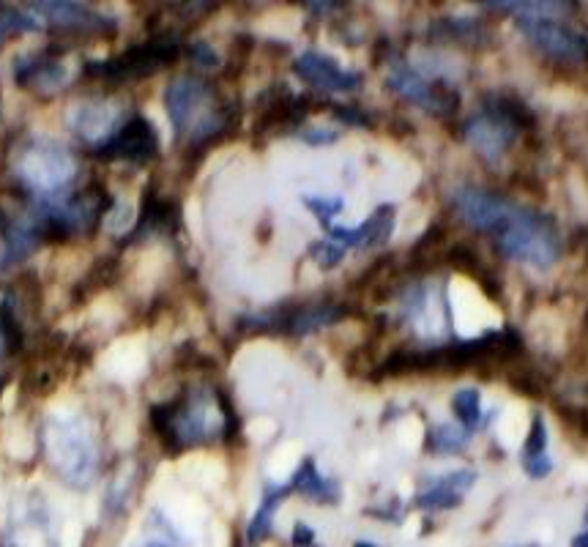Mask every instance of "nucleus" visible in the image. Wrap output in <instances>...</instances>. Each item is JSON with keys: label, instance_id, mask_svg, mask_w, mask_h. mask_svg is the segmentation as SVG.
I'll return each mask as SVG.
<instances>
[{"label": "nucleus", "instance_id": "nucleus-33", "mask_svg": "<svg viewBox=\"0 0 588 547\" xmlns=\"http://www.w3.org/2000/svg\"><path fill=\"white\" fill-rule=\"evenodd\" d=\"M159 531H162V537H156V539H148L145 545L140 547H176V531L173 528H167V523L162 520V526H159Z\"/></svg>", "mask_w": 588, "mask_h": 547}, {"label": "nucleus", "instance_id": "nucleus-4", "mask_svg": "<svg viewBox=\"0 0 588 547\" xmlns=\"http://www.w3.org/2000/svg\"><path fill=\"white\" fill-rule=\"evenodd\" d=\"M165 107L173 129L192 143H206L225 132L227 113L214 85L195 74H181L165 91Z\"/></svg>", "mask_w": 588, "mask_h": 547}, {"label": "nucleus", "instance_id": "nucleus-36", "mask_svg": "<svg viewBox=\"0 0 588 547\" xmlns=\"http://www.w3.org/2000/svg\"><path fill=\"white\" fill-rule=\"evenodd\" d=\"M353 547H378V545H372V542H356Z\"/></svg>", "mask_w": 588, "mask_h": 547}, {"label": "nucleus", "instance_id": "nucleus-15", "mask_svg": "<svg viewBox=\"0 0 588 547\" xmlns=\"http://www.w3.org/2000/svg\"><path fill=\"white\" fill-rule=\"evenodd\" d=\"M394 230V208L381 206L372 211L370 217L364 219V225L359 228H334L329 238H334L340 247L345 249H370L383 244L386 238L392 236Z\"/></svg>", "mask_w": 588, "mask_h": 547}, {"label": "nucleus", "instance_id": "nucleus-23", "mask_svg": "<svg viewBox=\"0 0 588 547\" xmlns=\"http://www.w3.org/2000/svg\"><path fill=\"white\" fill-rule=\"evenodd\" d=\"M468 441H471V433L465 430L463 424H435L433 430L427 433L424 446L433 455H457L468 446Z\"/></svg>", "mask_w": 588, "mask_h": 547}, {"label": "nucleus", "instance_id": "nucleus-16", "mask_svg": "<svg viewBox=\"0 0 588 547\" xmlns=\"http://www.w3.org/2000/svg\"><path fill=\"white\" fill-rule=\"evenodd\" d=\"M474 482L476 471H468V468L430 479V485L416 496V506H422V509H452V506H460L465 493L474 487Z\"/></svg>", "mask_w": 588, "mask_h": 547}, {"label": "nucleus", "instance_id": "nucleus-37", "mask_svg": "<svg viewBox=\"0 0 588 547\" xmlns=\"http://www.w3.org/2000/svg\"><path fill=\"white\" fill-rule=\"evenodd\" d=\"M523 547H539V545H523Z\"/></svg>", "mask_w": 588, "mask_h": 547}, {"label": "nucleus", "instance_id": "nucleus-12", "mask_svg": "<svg viewBox=\"0 0 588 547\" xmlns=\"http://www.w3.org/2000/svg\"><path fill=\"white\" fill-rule=\"evenodd\" d=\"M386 83L397 96H403L405 102L416 104L422 110H430V113H446L457 102V99H449V91H441L430 80H424L411 63H394V66H389Z\"/></svg>", "mask_w": 588, "mask_h": 547}, {"label": "nucleus", "instance_id": "nucleus-29", "mask_svg": "<svg viewBox=\"0 0 588 547\" xmlns=\"http://www.w3.org/2000/svg\"><path fill=\"white\" fill-rule=\"evenodd\" d=\"M299 137L310 145H331L340 140V132L334 126H307V129H301Z\"/></svg>", "mask_w": 588, "mask_h": 547}, {"label": "nucleus", "instance_id": "nucleus-2", "mask_svg": "<svg viewBox=\"0 0 588 547\" xmlns=\"http://www.w3.org/2000/svg\"><path fill=\"white\" fill-rule=\"evenodd\" d=\"M42 449L52 471L66 485L83 490L96 479L99 471V446L91 433V424L74 413H55L42 424Z\"/></svg>", "mask_w": 588, "mask_h": 547}, {"label": "nucleus", "instance_id": "nucleus-14", "mask_svg": "<svg viewBox=\"0 0 588 547\" xmlns=\"http://www.w3.org/2000/svg\"><path fill=\"white\" fill-rule=\"evenodd\" d=\"M31 14L44 17V20L63 25V28H80V31H113L115 22L107 14H99L96 9H88L83 3L61 0V3H36L31 6Z\"/></svg>", "mask_w": 588, "mask_h": 547}, {"label": "nucleus", "instance_id": "nucleus-24", "mask_svg": "<svg viewBox=\"0 0 588 547\" xmlns=\"http://www.w3.org/2000/svg\"><path fill=\"white\" fill-rule=\"evenodd\" d=\"M452 411L457 416V422L463 424L468 433H474L476 427L482 424V394L476 389H460L452 397Z\"/></svg>", "mask_w": 588, "mask_h": 547}, {"label": "nucleus", "instance_id": "nucleus-28", "mask_svg": "<svg viewBox=\"0 0 588 547\" xmlns=\"http://www.w3.org/2000/svg\"><path fill=\"white\" fill-rule=\"evenodd\" d=\"M547 455V427L542 416H534L531 422V433H528L526 449H523V457H539Z\"/></svg>", "mask_w": 588, "mask_h": 547}, {"label": "nucleus", "instance_id": "nucleus-18", "mask_svg": "<svg viewBox=\"0 0 588 547\" xmlns=\"http://www.w3.org/2000/svg\"><path fill=\"white\" fill-rule=\"evenodd\" d=\"M290 487L301 493L304 498H312V501H320V504H334L337 498H340V485L334 482V479H326V476L320 474L318 465L315 460H304L301 468L293 474L290 479Z\"/></svg>", "mask_w": 588, "mask_h": 547}, {"label": "nucleus", "instance_id": "nucleus-7", "mask_svg": "<svg viewBox=\"0 0 588 547\" xmlns=\"http://www.w3.org/2000/svg\"><path fill=\"white\" fill-rule=\"evenodd\" d=\"M178 55H181V39L176 33H159L154 39L121 52L118 58L85 63V74L110 80V83H126V80H140V77L159 72L162 66L176 61Z\"/></svg>", "mask_w": 588, "mask_h": 547}, {"label": "nucleus", "instance_id": "nucleus-26", "mask_svg": "<svg viewBox=\"0 0 588 547\" xmlns=\"http://www.w3.org/2000/svg\"><path fill=\"white\" fill-rule=\"evenodd\" d=\"M36 22L39 20L28 17L25 11L0 6V39H6L9 33H17V31H36V28H39Z\"/></svg>", "mask_w": 588, "mask_h": 547}, {"label": "nucleus", "instance_id": "nucleus-30", "mask_svg": "<svg viewBox=\"0 0 588 547\" xmlns=\"http://www.w3.org/2000/svg\"><path fill=\"white\" fill-rule=\"evenodd\" d=\"M523 468H526L528 476H534V479H545V476L553 471V460H550V455L523 457Z\"/></svg>", "mask_w": 588, "mask_h": 547}, {"label": "nucleus", "instance_id": "nucleus-20", "mask_svg": "<svg viewBox=\"0 0 588 547\" xmlns=\"http://www.w3.org/2000/svg\"><path fill=\"white\" fill-rule=\"evenodd\" d=\"M14 77L20 85H36V88H52L61 83L63 69L58 63H52L44 55H31V58H20Z\"/></svg>", "mask_w": 588, "mask_h": 547}, {"label": "nucleus", "instance_id": "nucleus-34", "mask_svg": "<svg viewBox=\"0 0 588 547\" xmlns=\"http://www.w3.org/2000/svg\"><path fill=\"white\" fill-rule=\"evenodd\" d=\"M293 545L296 547H315V534L307 523H296L293 528Z\"/></svg>", "mask_w": 588, "mask_h": 547}, {"label": "nucleus", "instance_id": "nucleus-8", "mask_svg": "<svg viewBox=\"0 0 588 547\" xmlns=\"http://www.w3.org/2000/svg\"><path fill=\"white\" fill-rule=\"evenodd\" d=\"M517 28L547 58L561 63H588V36L558 20H517Z\"/></svg>", "mask_w": 588, "mask_h": 547}, {"label": "nucleus", "instance_id": "nucleus-35", "mask_svg": "<svg viewBox=\"0 0 588 547\" xmlns=\"http://www.w3.org/2000/svg\"><path fill=\"white\" fill-rule=\"evenodd\" d=\"M572 547H588V528L583 534H578V537L572 539Z\"/></svg>", "mask_w": 588, "mask_h": 547}, {"label": "nucleus", "instance_id": "nucleus-11", "mask_svg": "<svg viewBox=\"0 0 588 547\" xmlns=\"http://www.w3.org/2000/svg\"><path fill=\"white\" fill-rule=\"evenodd\" d=\"M293 72L299 74L301 80L307 85H312V88L329 93L356 91L364 80L359 72L342 69L334 58H329V55H323V52L318 50L301 52L299 58H296V63H293Z\"/></svg>", "mask_w": 588, "mask_h": 547}, {"label": "nucleus", "instance_id": "nucleus-5", "mask_svg": "<svg viewBox=\"0 0 588 547\" xmlns=\"http://www.w3.org/2000/svg\"><path fill=\"white\" fill-rule=\"evenodd\" d=\"M11 170L25 189H31L33 195L42 200V197H58L72 184V178L77 176V162L55 140L31 137L14 154Z\"/></svg>", "mask_w": 588, "mask_h": 547}, {"label": "nucleus", "instance_id": "nucleus-1", "mask_svg": "<svg viewBox=\"0 0 588 547\" xmlns=\"http://www.w3.org/2000/svg\"><path fill=\"white\" fill-rule=\"evenodd\" d=\"M233 408L219 392L197 389L173 403H162L151 408V427L159 435V441L170 452H181L189 446L206 444L217 435H230L233 430Z\"/></svg>", "mask_w": 588, "mask_h": 547}, {"label": "nucleus", "instance_id": "nucleus-31", "mask_svg": "<svg viewBox=\"0 0 588 547\" xmlns=\"http://www.w3.org/2000/svg\"><path fill=\"white\" fill-rule=\"evenodd\" d=\"M189 55L197 66H217V52L211 50V44L206 42H195L189 47Z\"/></svg>", "mask_w": 588, "mask_h": 547}, {"label": "nucleus", "instance_id": "nucleus-32", "mask_svg": "<svg viewBox=\"0 0 588 547\" xmlns=\"http://www.w3.org/2000/svg\"><path fill=\"white\" fill-rule=\"evenodd\" d=\"M334 118H340V121L353 126H370V118L362 110H356V107H334Z\"/></svg>", "mask_w": 588, "mask_h": 547}, {"label": "nucleus", "instance_id": "nucleus-6", "mask_svg": "<svg viewBox=\"0 0 588 547\" xmlns=\"http://www.w3.org/2000/svg\"><path fill=\"white\" fill-rule=\"evenodd\" d=\"M531 118L526 110L509 99V96H490L485 110L471 115L463 124L465 143L474 148L485 162L496 165L506 154V148L515 143L520 126L528 124Z\"/></svg>", "mask_w": 588, "mask_h": 547}, {"label": "nucleus", "instance_id": "nucleus-27", "mask_svg": "<svg viewBox=\"0 0 588 547\" xmlns=\"http://www.w3.org/2000/svg\"><path fill=\"white\" fill-rule=\"evenodd\" d=\"M345 252H348V249L340 247L334 238H320V241H315L310 247V255L318 260V266H323V269H334V266L345 258Z\"/></svg>", "mask_w": 588, "mask_h": 547}, {"label": "nucleus", "instance_id": "nucleus-9", "mask_svg": "<svg viewBox=\"0 0 588 547\" xmlns=\"http://www.w3.org/2000/svg\"><path fill=\"white\" fill-rule=\"evenodd\" d=\"M454 214L463 219L468 228L479 230V233H493L501 217L506 214V208L512 200H506L504 195H496L485 186H457L449 197Z\"/></svg>", "mask_w": 588, "mask_h": 547}, {"label": "nucleus", "instance_id": "nucleus-38", "mask_svg": "<svg viewBox=\"0 0 588 547\" xmlns=\"http://www.w3.org/2000/svg\"><path fill=\"white\" fill-rule=\"evenodd\" d=\"M586 523H588V512H586Z\"/></svg>", "mask_w": 588, "mask_h": 547}, {"label": "nucleus", "instance_id": "nucleus-22", "mask_svg": "<svg viewBox=\"0 0 588 547\" xmlns=\"http://www.w3.org/2000/svg\"><path fill=\"white\" fill-rule=\"evenodd\" d=\"M22 342H25V331H22L17 301L11 293H6L0 301V353L17 356L22 351Z\"/></svg>", "mask_w": 588, "mask_h": 547}, {"label": "nucleus", "instance_id": "nucleus-3", "mask_svg": "<svg viewBox=\"0 0 588 547\" xmlns=\"http://www.w3.org/2000/svg\"><path fill=\"white\" fill-rule=\"evenodd\" d=\"M498 252L509 260L526 263L531 269L547 271L561 255V236L556 222L537 208L509 203L506 214L490 233Z\"/></svg>", "mask_w": 588, "mask_h": 547}, {"label": "nucleus", "instance_id": "nucleus-25", "mask_svg": "<svg viewBox=\"0 0 588 547\" xmlns=\"http://www.w3.org/2000/svg\"><path fill=\"white\" fill-rule=\"evenodd\" d=\"M304 206L310 208L312 214H315L323 225H331V217H337L342 208H345V200H342V197L326 195H304Z\"/></svg>", "mask_w": 588, "mask_h": 547}, {"label": "nucleus", "instance_id": "nucleus-13", "mask_svg": "<svg viewBox=\"0 0 588 547\" xmlns=\"http://www.w3.org/2000/svg\"><path fill=\"white\" fill-rule=\"evenodd\" d=\"M0 547H55L47 506L42 501L22 506L20 515L11 517L9 528L3 531Z\"/></svg>", "mask_w": 588, "mask_h": 547}, {"label": "nucleus", "instance_id": "nucleus-10", "mask_svg": "<svg viewBox=\"0 0 588 547\" xmlns=\"http://www.w3.org/2000/svg\"><path fill=\"white\" fill-rule=\"evenodd\" d=\"M156 151H159L156 129L145 121L143 115H132L107 143L96 148V156L126 159V162H148V159H154Z\"/></svg>", "mask_w": 588, "mask_h": 547}, {"label": "nucleus", "instance_id": "nucleus-19", "mask_svg": "<svg viewBox=\"0 0 588 547\" xmlns=\"http://www.w3.org/2000/svg\"><path fill=\"white\" fill-rule=\"evenodd\" d=\"M290 493H293V487L290 485H274V482H269V485L263 487V498H260L258 512L249 520V542H260V539L269 537L271 526H274V512H277V506L282 504Z\"/></svg>", "mask_w": 588, "mask_h": 547}, {"label": "nucleus", "instance_id": "nucleus-21", "mask_svg": "<svg viewBox=\"0 0 588 547\" xmlns=\"http://www.w3.org/2000/svg\"><path fill=\"white\" fill-rule=\"evenodd\" d=\"M493 11L515 14L517 20H561L575 11L572 3H558V0H528V3H496Z\"/></svg>", "mask_w": 588, "mask_h": 547}, {"label": "nucleus", "instance_id": "nucleus-17", "mask_svg": "<svg viewBox=\"0 0 588 547\" xmlns=\"http://www.w3.org/2000/svg\"><path fill=\"white\" fill-rule=\"evenodd\" d=\"M72 126L77 135L88 137V140H99L96 143V148H99L121 129V118H118V110L110 102H96L80 107L72 118Z\"/></svg>", "mask_w": 588, "mask_h": 547}]
</instances>
